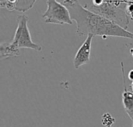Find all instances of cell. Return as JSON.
Masks as SVG:
<instances>
[{"label": "cell", "mask_w": 133, "mask_h": 127, "mask_svg": "<svg viewBox=\"0 0 133 127\" xmlns=\"http://www.w3.org/2000/svg\"><path fill=\"white\" fill-rule=\"evenodd\" d=\"M36 1H24V0H14V1H0V7L2 9H6L9 11H19L20 12H25L32 9Z\"/></svg>", "instance_id": "6"}, {"label": "cell", "mask_w": 133, "mask_h": 127, "mask_svg": "<svg viewBox=\"0 0 133 127\" xmlns=\"http://www.w3.org/2000/svg\"><path fill=\"white\" fill-rule=\"evenodd\" d=\"M27 23L28 17L26 15H20L18 16L17 27L12 40L11 42L2 43L0 45V56L2 59L20 55L21 48H28L36 51H41L42 47L32 40Z\"/></svg>", "instance_id": "2"}, {"label": "cell", "mask_w": 133, "mask_h": 127, "mask_svg": "<svg viewBox=\"0 0 133 127\" xmlns=\"http://www.w3.org/2000/svg\"><path fill=\"white\" fill-rule=\"evenodd\" d=\"M125 10L130 20L133 21V1L125 0Z\"/></svg>", "instance_id": "9"}, {"label": "cell", "mask_w": 133, "mask_h": 127, "mask_svg": "<svg viewBox=\"0 0 133 127\" xmlns=\"http://www.w3.org/2000/svg\"><path fill=\"white\" fill-rule=\"evenodd\" d=\"M122 78H123V85H124V92L122 93V103L124 109L129 116L130 119L132 120V126L133 127V92L128 90L125 78V70H124V64L122 62Z\"/></svg>", "instance_id": "7"}, {"label": "cell", "mask_w": 133, "mask_h": 127, "mask_svg": "<svg viewBox=\"0 0 133 127\" xmlns=\"http://www.w3.org/2000/svg\"><path fill=\"white\" fill-rule=\"evenodd\" d=\"M130 54H131V55H132V57L133 58V47L130 49Z\"/></svg>", "instance_id": "11"}, {"label": "cell", "mask_w": 133, "mask_h": 127, "mask_svg": "<svg viewBox=\"0 0 133 127\" xmlns=\"http://www.w3.org/2000/svg\"><path fill=\"white\" fill-rule=\"evenodd\" d=\"M83 5L88 10L98 14L127 29L130 18L125 10V1H84Z\"/></svg>", "instance_id": "3"}, {"label": "cell", "mask_w": 133, "mask_h": 127, "mask_svg": "<svg viewBox=\"0 0 133 127\" xmlns=\"http://www.w3.org/2000/svg\"><path fill=\"white\" fill-rule=\"evenodd\" d=\"M128 78H129V80H131V81H133V69H132V70L129 72V74H128Z\"/></svg>", "instance_id": "10"}, {"label": "cell", "mask_w": 133, "mask_h": 127, "mask_svg": "<svg viewBox=\"0 0 133 127\" xmlns=\"http://www.w3.org/2000/svg\"><path fill=\"white\" fill-rule=\"evenodd\" d=\"M101 123L105 127H112L115 123V118L109 113H104L101 116Z\"/></svg>", "instance_id": "8"}, {"label": "cell", "mask_w": 133, "mask_h": 127, "mask_svg": "<svg viewBox=\"0 0 133 127\" xmlns=\"http://www.w3.org/2000/svg\"><path fill=\"white\" fill-rule=\"evenodd\" d=\"M131 88H132V92H133V81L132 82V84H131Z\"/></svg>", "instance_id": "12"}, {"label": "cell", "mask_w": 133, "mask_h": 127, "mask_svg": "<svg viewBox=\"0 0 133 127\" xmlns=\"http://www.w3.org/2000/svg\"><path fill=\"white\" fill-rule=\"evenodd\" d=\"M60 2L68 8L72 19L76 22L77 26L76 33L78 36H99L104 40H106L109 36L133 40V33L88 10L79 1L63 0Z\"/></svg>", "instance_id": "1"}, {"label": "cell", "mask_w": 133, "mask_h": 127, "mask_svg": "<svg viewBox=\"0 0 133 127\" xmlns=\"http://www.w3.org/2000/svg\"><path fill=\"white\" fill-rule=\"evenodd\" d=\"M93 38V35H88L87 39L76 51V54L73 59V65L76 69H78L80 67L89 63L90 60L91 44Z\"/></svg>", "instance_id": "5"}, {"label": "cell", "mask_w": 133, "mask_h": 127, "mask_svg": "<svg viewBox=\"0 0 133 127\" xmlns=\"http://www.w3.org/2000/svg\"><path fill=\"white\" fill-rule=\"evenodd\" d=\"M46 2L47 9L42 14L45 23L58 25H72L73 23L69 10L60 1L48 0Z\"/></svg>", "instance_id": "4"}]
</instances>
